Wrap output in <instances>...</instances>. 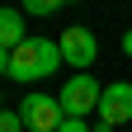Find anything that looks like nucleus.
I'll list each match as a JSON object with an SVG mask.
<instances>
[{
    "label": "nucleus",
    "instance_id": "423d86ee",
    "mask_svg": "<svg viewBox=\"0 0 132 132\" xmlns=\"http://www.w3.org/2000/svg\"><path fill=\"white\" fill-rule=\"evenodd\" d=\"M28 43V33H24V19L14 10H0V47L5 52H14V47H24Z\"/></svg>",
    "mask_w": 132,
    "mask_h": 132
},
{
    "label": "nucleus",
    "instance_id": "1a4fd4ad",
    "mask_svg": "<svg viewBox=\"0 0 132 132\" xmlns=\"http://www.w3.org/2000/svg\"><path fill=\"white\" fill-rule=\"evenodd\" d=\"M57 132H94V127H90V118H66Z\"/></svg>",
    "mask_w": 132,
    "mask_h": 132
},
{
    "label": "nucleus",
    "instance_id": "9d476101",
    "mask_svg": "<svg viewBox=\"0 0 132 132\" xmlns=\"http://www.w3.org/2000/svg\"><path fill=\"white\" fill-rule=\"evenodd\" d=\"M0 76H10V52L0 47Z\"/></svg>",
    "mask_w": 132,
    "mask_h": 132
},
{
    "label": "nucleus",
    "instance_id": "6e6552de",
    "mask_svg": "<svg viewBox=\"0 0 132 132\" xmlns=\"http://www.w3.org/2000/svg\"><path fill=\"white\" fill-rule=\"evenodd\" d=\"M0 132H24V118L14 109H0Z\"/></svg>",
    "mask_w": 132,
    "mask_h": 132
},
{
    "label": "nucleus",
    "instance_id": "39448f33",
    "mask_svg": "<svg viewBox=\"0 0 132 132\" xmlns=\"http://www.w3.org/2000/svg\"><path fill=\"white\" fill-rule=\"evenodd\" d=\"M132 118V85L118 80V85H104V99H99V123L109 127H123Z\"/></svg>",
    "mask_w": 132,
    "mask_h": 132
},
{
    "label": "nucleus",
    "instance_id": "9b49d317",
    "mask_svg": "<svg viewBox=\"0 0 132 132\" xmlns=\"http://www.w3.org/2000/svg\"><path fill=\"white\" fill-rule=\"evenodd\" d=\"M123 52H127V57H132V28H127V33H123Z\"/></svg>",
    "mask_w": 132,
    "mask_h": 132
},
{
    "label": "nucleus",
    "instance_id": "0eeeda50",
    "mask_svg": "<svg viewBox=\"0 0 132 132\" xmlns=\"http://www.w3.org/2000/svg\"><path fill=\"white\" fill-rule=\"evenodd\" d=\"M61 5H66V0H24V14H52Z\"/></svg>",
    "mask_w": 132,
    "mask_h": 132
},
{
    "label": "nucleus",
    "instance_id": "7ed1b4c3",
    "mask_svg": "<svg viewBox=\"0 0 132 132\" xmlns=\"http://www.w3.org/2000/svg\"><path fill=\"white\" fill-rule=\"evenodd\" d=\"M19 118H24L28 132H57L66 123V109H61L57 94H28L24 104H19Z\"/></svg>",
    "mask_w": 132,
    "mask_h": 132
},
{
    "label": "nucleus",
    "instance_id": "f8f14e48",
    "mask_svg": "<svg viewBox=\"0 0 132 132\" xmlns=\"http://www.w3.org/2000/svg\"><path fill=\"white\" fill-rule=\"evenodd\" d=\"M0 109H5V94H0Z\"/></svg>",
    "mask_w": 132,
    "mask_h": 132
},
{
    "label": "nucleus",
    "instance_id": "f257e3e1",
    "mask_svg": "<svg viewBox=\"0 0 132 132\" xmlns=\"http://www.w3.org/2000/svg\"><path fill=\"white\" fill-rule=\"evenodd\" d=\"M61 61H66V57H61V47H57L52 38H28L24 47L10 52V80H19V85L43 80V76H52Z\"/></svg>",
    "mask_w": 132,
    "mask_h": 132
},
{
    "label": "nucleus",
    "instance_id": "20e7f679",
    "mask_svg": "<svg viewBox=\"0 0 132 132\" xmlns=\"http://www.w3.org/2000/svg\"><path fill=\"white\" fill-rule=\"evenodd\" d=\"M57 47H61V57H66V66H76V71H90L94 66V57H99V38L90 28H80V24H71L57 38Z\"/></svg>",
    "mask_w": 132,
    "mask_h": 132
},
{
    "label": "nucleus",
    "instance_id": "f03ea898",
    "mask_svg": "<svg viewBox=\"0 0 132 132\" xmlns=\"http://www.w3.org/2000/svg\"><path fill=\"white\" fill-rule=\"evenodd\" d=\"M61 109H66V118H90V113H99V99H104V85L90 76V71H76L71 80L61 85Z\"/></svg>",
    "mask_w": 132,
    "mask_h": 132
}]
</instances>
